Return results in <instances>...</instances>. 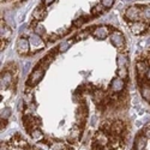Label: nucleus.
Returning a JSON list of instances; mask_svg holds the SVG:
<instances>
[{"instance_id":"nucleus-1","label":"nucleus","mask_w":150,"mask_h":150,"mask_svg":"<svg viewBox=\"0 0 150 150\" xmlns=\"http://www.w3.org/2000/svg\"><path fill=\"white\" fill-rule=\"evenodd\" d=\"M1 150H42L27 141L22 134L15 133L8 139L1 142Z\"/></svg>"},{"instance_id":"nucleus-2","label":"nucleus","mask_w":150,"mask_h":150,"mask_svg":"<svg viewBox=\"0 0 150 150\" xmlns=\"http://www.w3.org/2000/svg\"><path fill=\"white\" fill-rule=\"evenodd\" d=\"M132 150H150V125L137 133Z\"/></svg>"},{"instance_id":"nucleus-3","label":"nucleus","mask_w":150,"mask_h":150,"mask_svg":"<svg viewBox=\"0 0 150 150\" xmlns=\"http://www.w3.org/2000/svg\"><path fill=\"white\" fill-rule=\"evenodd\" d=\"M45 71H46V67H43L40 62L37 64V66H35V69L33 70V72H31V74H30V77L28 78V81H27V85L28 86H35V85H37L40 82H41V79L43 78V76H45Z\"/></svg>"},{"instance_id":"nucleus-4","label":"nucleus","mask_w":150,"mask_h":150,"mask_svg":"<svg viewBox=\"0 0 150 150\" xmlns=\"http://www.w3.org/2000/svg\"><path fill=\"white\" fill-rule=\"evenodd\" d=\"M141 8L138 5H133V6H130L126 11H125V18L127 21H130L131 23L133 22H138L139 18H141Z\"/></svg>"},{"instance_id":"nucleus-5","label":"nucleus","mask_w":150,"mask_h":150,"mask_svg":"<svg viewBox=\"0 0 150 150\" xmlns=\"http://www.w3.org/2000/svg\"><path fill=\"white\" fill-rule=\"evenodd\" d=\"M29 41H30V47H31V52L33 53L41 51V49H43L45 46H46L45 41L41 39V36L36 35V34L29 36Z\"/></svg>"},{"instance_id":"nucleus-6","label":"nucleus","mask_w":150,"mask_h":150,"mask_svg":"<svg viewBox=\"0 0 150 150\" xmlns=\"http://www.w3.org/2000/svg\"><path fill=\"white\" fill-rule=\"evenodd\" d=\"M125 89V81L120 77H115L110 81L109 84V90L112 91V94H121L124 93Z\"/></svg>"},{"instance_id":"nucleus-7","label":"nucleus","mask_w":150,"mask_h":150,"mask_svg":"<svg viewBox=\"0 0 150 150\" xmlns=\"http://www.w3.org/2000/svg\"><path fill=\"white\" fill-rule=\"evenodd\" d=\"M17 52L21 54V55H25L30 52V41L29 39H27V37H19L18 41H17Z\"/></svg>"},{"instance_id":"nucleus-8","label":"nucleus","mask_w":150,"mask_h":150,"mask_svg":"<svg viewBox=\"0 0 150 150\" xmlns=\"http://www.w3.org/2000/svg\"><path fill=\"white\" fill-rule=\"evenodd\" d=\"M109 41L117 48H124L125 47V37L120 31H113L109 35Z\"/></svg>"},{"instance_id":"nucleus-9","label":"nucleus","mask_w":150,"mask_h":150,"mask_svg":"<svg viewBox=\"0 0 150 150\" xmlns=\"http://www.w3.org/2000/svg\"><path fill=\"white\" fill-rule=\"evenodd\" d=\"M130 30L133 35H143L148 30V24L145 22H133L130 24Z\"/></svg>"},{"instance_id":"nucleus-10","label":"nucleus","mask_w":150,"mask_h":150,"mask_svg":"<svg viewBox=\"0 0 150 150\" xmlns=\"http://www.w3.org/2000/svg\"><path fill=\"white\" fill-rule=\"evenodd\" d=\"M13 83V73L5 69V71L1 73V90L7 89L10 85Z\"/></svg>"},{"instance_id":"nucleus-11","label":"nucleus","mask_w":150,"mask_h":150,"mask_svg":"<svg viewBox=\"0 0 150 150\" xmlns=\"http://www.w3.org/2000/svg\"><path fill=\"white\" fill-rule=\"evenodd\" d=\"M108 35H109V27H107V25L96 27L93 31V36L97 40H105Z\"/></svg>"},{"instance_id":"nucleus-12","label":"nucleus","mask_w":150,"mask_h":150,"mask_svg":"<svg viewBox=\"0 0 150 150\" xmlns=\"http://www.w3.org/2000/svg\"><path fill=\"white\" fill-rule=\"evenodd\" d=\"M139 93L146 102H150V83L144 82L139 84Z\"/></svg>"},{"instance_id":"nucleus-13","label":"nucleus","mask_w":150,"mask_h":150,"mask_svg":"<svg viewBox=\"0 0 150 150\" xmlns=\"http://www.w3.org/2000/svg\"><path fill=\"white\" fill-rule=\"evenodd\" d=\"M11 34H12L11 27L8 25V24H6L5 22L4 23L1 22V40L5 41V42H7L8 39L11 37Z\"/></svg>"},{"instance_id":"nucleus-14","label":"nucleus","mask_w":150,"mask_h":150,"mask_svg":"<svg viewBox=\"0 0 150 150\" xmlns=\"http://www.w3.org/2000/svg\"><path fill=\"white\" fill-rule=\"evenodd\" d=\"M117 64H118V69L120 67H129V57L125 53H120L117 57Z\"/></svg>"},{"instance_id":"nucleus-15","label":"nucleus","mask_w":150,"mask_h":150,"mask_svg":"<svg viewBox=\"0 0 150 150\" xmlns=\"http://www.w3.org/2000/svg\"><path fill=\"white\" fill-rule=\"evenodd\" d=\"M33 16H34V18H35L36 21H41V19L45 18V16H46V11H45V8L40 5L39 7L35 8V11L33 12Z\"/></svg>"},{"instance_id":"nucleus-16","label":"nucleus","mask_w":150,"mask_h":150,"mask_svg":"<svg viewBox=\"0 0 150 150\" xmlns=\"http://www.w3.org/2000/svg\"><path fill=\"white\" fill-rule=\"evenodd\" d=\"M141 18L144 22H150V6H144L141 8Z\"/></svg>"},{"instance_id":"nucleus-17","label":"nucleus","mask_w":150,"mask_h":150,"mask_svg":"<svg viewBox=\"0 0 150 150\" xmlns=\"http://www.w3.org/2000/svg\"><path fill=\"white\" fill-rule=\"evenodd\" d=\"M74 40H71V41H66V42H62L59 47H58V52H60V53H65L67 49L70 48V46H71V43L73 42Z\"/></svg>"},{"instance_id":"nucleus-18","label":"nucleus","mask_w":150,"mask_h":150,"mask_svg":"<svg viewBox=\"0 0 150 150\" xmlns=\"http://www.w3.org/2000/svg\"><path fill=\"white\" fill-rule=\"evenodd\" d=\"M117 73H118V77L125 79V78H127V76H129V69L127 67H120V69H118Z\"/></svg>"},{"instance_id":"nucleus-19","label":"nucleus","mask_w":150,"mask_h":150,"mask_svg":"<svg viewBox=\"0 0 150 150\" xmlns=\"http://www.w3.org/2000/svg\"><path fill=\"white\" fill-rule=\"evenodd\" d=\"M34 31L36 35H43L46 34V28L42 25V24H36V25H34Z\"/></svg>"},{"instance_id":"nucleus-20","label":"nucleus","mask_w":150,"mask_h":150,"mask_svg":"<svg viewBox=\"0 0 150 150\" xmlns=\"http://www.w3.org/2000/svg\"><path fill=\"white\" fill-rule=\"evenodd\" d=\"M102 11H103V6L102 5H96L91 8V15L93 16H98V15H101L102 13Z\"/></svg>"},{"instance_id":"nucleus-21","label":"nucleus","mask_w":150,"mask_h":150,"mask_svg":"<svg viewBox=\"0 0 150 150\" xmlns=\"http://www.w3.org/2000/svg\"><path fill=\"white\" fill-rule=\"evenodd\" d=\"M115 0H101V5L105 7V8H110L113 6Z\"/></svg>"},{"instance_id":"nucleus-22","label":"nucleus","mask_w":150,"mask_h":150,"mask_svg":"<svg viewBox=\"0 0 150 150\" xmlns=\"http://www.w3.org/2000/svg\"><path fill=\"white\" fill-rule=\"evenodd\" d=\"M85 21H86V18H84V17H81V18L74 19V21L72 22V24H73L74 27H81V25H83V24L85 23Z\"/></svg>"},{"instance_id":"nucleus-23","label":"nucleus","mask_w":150,"mask_h":150,"mask_svg":"<svg viewBox=\"0 0 150 150\" xmlns=\"http://www.w3.org/2000/svg\"><path fill=\"white\" fill-rule=\"evenodd\" d=\"M11 114V110L10 108H4L1 109V120H6Z\"/></svg>"},{"instance_id":"nucleus-24","label":"nucleus","mask_w":150,"mask_h":150,"mask_svg":"<svg viewBox=\"0 0 150 150\" xmlns=\"http://www.w3.org/2000/svg\"><path fill=\"white\" fill-rule=\"evenodd\" d=\"M149 60V59H148ZM144 82H146V83H150V64H149V67H148V71H146V73H145V77H144V81L143 82H141L139 84H142V83H144ZM138 84V85H139Z\"/></svg>"},{"instance_id":"nucleus-25","label":"nucleus","mask_w":150,"mask_h":150,"mask_svg":"<svg viewBox=\"0 0 150 150\" xmlns=\"http://www.w3.org/2000/svg\"><path fill=\"white\" fill-rule=\"evenodd\" d=\"M86 34H88V31H83V33H81V34H78L76 37H74V40H76V41H78V40H84L85 39V37L86 36H88V35H86Z\"/></svg>"},{"instance_id":"nucleus-26","label":"nucleus","mask_w":150,"mask_h":150,"mask_svg":"<svg viewBox=\"0 0 150 150\" xmlns=\"http://www.w3.org/2000/svg\"><path fill=\"white\" fill-rule=\"evenodd\" d=\"M54 1L55 0H43V4H45V6H49V5H52Z\"/></svg>"},{"instance_id":"nucleus-27","label":"nucleus","mask_w":150,"mask_h":150,"mask_svg":"<svg viewBox=\"0 0 150 150\" xmlns=\"http://www.w3.org/2000/svg\"><path fill=\"white\" fill-rule=\"evenodd\" d=\"M1 1H4V0H1Z\"/></svg>"}]
</instances>
